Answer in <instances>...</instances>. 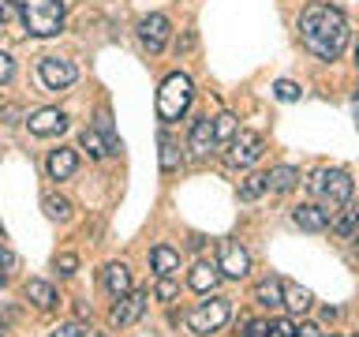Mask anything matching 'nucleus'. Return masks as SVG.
Returning <instances> with one entry per match:
<instances>
[{
  "label": "nucleus",
  "mask_w": 359,
  "mask_h": 337,
  "mask_svg": "<svg viewBox=\"0 0 359 337\" xmlns=\"http://www.w3.org/2000/svg\"><path fill=\"white\" fill-rule=\"evenodd\" d=\"M299 38L318 60H337L348 45V19L330 4H311L299 15Z\"/></svg>",
  "instance_id": "1"
},
{
  "label": "nucleus",
  "mask_w": 359,
  "mask_h": 337,
  "mask_svg": "<svg viewBox=\"0 0 359 337\" xmlns=\"http://www.w3.org/2000/svg\"><path fill=\"white\" fill-rule=\"evenodd\" d=\"M15 8L34 38H53L64 30V0H15Z\"/></svg>",
  "instance_id": "2"
},
{
  "label": "nucleus",
  "mask_w": 359,
  "mask_h": 337,
  "mask_svg": "<svg viewBox=\"0 0 359 337\" xmlns=\"http://www.w3.org/2000/svg\"><path fill=\"white\" fill-rule=\"evenodd\" d=\"M191 98H195L191 79H187L184 72H172V75L161 83V90H157V117H161V124H176V120L187 112Z\"/></svg>",
  "instance_id": "3"
},
{
  "label": "nucleus",
  "mask_w": 359,
  "mask_h": 337,
  "mask_svg": "<svg viewBox=\"0 0 359 337\" xmlns=\"http://www.w3.org/2000/svg\"><path fill=\"white\" fill-rule=\"evenodd\" d=\"M311 191H314V199H318V206L325 213H333L337 206L348 202V195H352V176H348L344 168H322V173L311 180Z\"/></svg>",
  "instance_id": "4"
},
{
  "label": "nucleus",
  "mask_w": 359,
  "mask_h": 337,
  "mask_svg": "<svg viewBox=\"0 0 359 337\" xmlns=\"http://www.w3.org/2000/svg\"><path fill=\"white\" fill-rule=\"evenodd\" d=\"M232 319V303L213 296V300H202L195 311H191V330L195 333H217L224 330V322Z\"/></svg>",
  "instance_id": "5"
},
{
  "label": "nucleus",
  "mask_w": 359,
  "mask_h": 337,
  "mask_svg": "<svg viewBox=\"0 0 359 337\" xmlns=\"http://www.w3.org/2000/svg\"><path fill=\"white\" fill-rule=\"evenodd\" d=\"M262 150H266V139L258 131H236V139L229 143V165L247 168L262 157Z\"/></svg>",
  "instance_id": "6"
},
{
  "label": "nucleus",
  "mask_w": 359,
  "mask_h": 337,
  "mask_svg": "<svg viewBox=\"0 0 359 337\" xmlns=\"http://www.w3.org/2000/svg\"><path fill=\"white\" fill-rule=\"evenodd\" d=\"M217 270H221V277H247L251 274V255L243 251L236 240H221L217 244Z\"/></svg>",
  "instance_id": "7"
},
{
  "label": "nucleus",
  "mask_w": 359,
  "mask_h": 337,
  "mask_svg": "<svg viewBox=\"0 0 359 337\" xmlns=\"http://www.w3.org/2000/svg\"><path fill=\"white\" fill-rule=\"evenodd\" d=\"M38 75H41V83L49 86V90H67L75 83V64L72 60H60V56H45V60L38 64Z\"/></svg>",
  "instance_id": "8"
},
{
  "label": "nucleus",
  "mask_w": 359,
  "mask_h": 337,
  "mask_svg": "<svg viewBox=\"0 0 359 337\" xmlns=\"http://www.w3.org/2000/svg\"><path fill=\"white\" fill-rule=\"evenodd\" d=\"M146 292H123V296H116V303H112V311H109V322L112 326H131V322H139L142 319V311H146Z\"/></svg>",
  "instance_id": "9"
},
{
  "label": "nucleus",
  "mask_w": 359,
  "mask_h": 337,
  "mask_svg": "<svg viewBox=\"0 0 359 337\" xmlns=\"http://www.w3.org/2000/svg\"><path fill=\"white\" fill-rule=\"evenodd\" d=\"M168 19L165 15H146L142 22H139V41L146 45L150 53H161L165 45H168Z\"/></svg>",
  "instance_id": "10"
},
{
  "label": "nucleus",
  "mask_w": 359,
  "mask_h": 337,
  "mask_svg": "<svg viewBox=\"0 0 359 337\" xmlns=\"http://www.w3.org/2000/svg\"><path fill=\"white\" fill-rule=\"evenodd\" d=\"M27 128H30V135H41V139H49V135H64V128H67V117L60 109H38L34 117L27 120Z\"/></svg>",
  "instance_id": "11"
},
{
  "label": "nucleus",
  "mask_w": 359,
  "mask_h": 337,
  "mask_svg": "<svg viewBox=\"0 0 359 337\" xmlns=\"http://www.w3.org/2000/svg\"><path fill=\"white\" fill-rule=\"evenodd\" d=\"M187 146H191V154H198V157H210L213 150H217V135H213V120L210 117H202V120L191 124Z\"/></svg>",
  "instance_id": "12"
},
{
  "label": "nucleus",
  "mask_w": 359,
  "mask_h": 337,
  "mask_svg": "<svg viewBox=\"0 0 359 337\" xmlns=\"http://www.w3.org/2000/svg\"><path fill=\"white\" fill-rule=\"evenodd\" d=\"M292 221H296L303 232H322V229H330V213H325L322 206H296V210H292Z\"/></svg>",
  "instance_id": "13"
},
{
  "label": "nucleus",
  "mask_w": 359,
  "mask_h": 337,
  "mask_svg": "<svg viewBox=\"0 0 359 337\" xmlns=\"http://www.w3.org/2000/svg\"><path fill=\"white\" fill-rule=\"evenodd\" d=\"M75 165H79V157H75V150H67V146L53 150V154H49V161H45V168H49V176H53V180L75 176Z\"/></svg>",
  "instance_id": "14"
},
{
  "label": "nucleus",
  "mask_w": 359,
  "mask_h": 337,
  "mask_svg": "<svg viewBox=\"0 0 359 337\" xmlns=\"http://www.w3.org/2000/svg\"><path fill=\"white\" fill-rule=\"evenodd\" d=\"M266 180V191H277V195H285V191H292L299 184V173L292 165H277V168H269V173H262Z\"/></svg>",
  "instance_id": "15"
},
{
  "label": "nucleus",
  "mask_w": 359,
  "mask_h": 337,
  "mask_svg": "<svg viewBox=\"0 0 359 337\" xmlns=\"http://www.w3.org/2000/svg\"><path fill=\"white\" fill-rule=\"evenodd\" d=\"M101 285H105L112 296H123V292H131V270L123 263H109L105 274H101Z\"/></svg>",
  "instance_id": "16"
},
{
  "label": "nucleus",
  "mask_w": 359,
  "mask_h": 337,
  "mask_svg": "<svg viewBox=\"0 0 359 337\" xmlns=\"http://www.w3.org/2000/svg\"><path fill=\"white\" fill-rule=\"evenodd\" d=\"M150 266H154V274H157V277H172L176 270H180V255L172 251V247L157 244L154 251H150Z\"/></svg>",
  "instance_id": "17"
},
{
  "label": "nucleus",
  "mask_w": 359,
  "mask_h": 337,
  "mask_svg": "<svg viewBox=\"0 0 359 337\" xmlns=\"http://www.w3.org/2000/svg\"><path fill=\"white\" fill-rule=\"evenodd\" d=\"M280 292H285V281H280V277H262L255 285V300L262 303V308H280V303H285V300H280Z\"/></svg>",
  "instance_id": "18"
},
{
  "label": "nucleus",
  "mask_w": 359,
  "mask_h": 337,
  "mask_svg": "<svg viewBox=\"0 0 359 337\" xmlns=\"http://www.w3.org/2000/svg\"><path fill=\"white\" fill-rule=\"evenodd\" d=\"M191 289L195 292H213L217 289V281H221V270L217 266H210V263H198L195 270H191Z\"/></svg>",
  "instance_id": "19"
},
{
  "label": "nucleus",
  "mask_w": 359,
  "mask_h": 337,
  "mask_svg": "<svg viewBox=\"0 0 359 337\" xmlns=\"http://www.w3.org/2000/svg\"><path fill=\"white\" fill-rule=\"evenodd\" d=\"M27 300L34 303V308H41V311H49L53 303H56V292H53V285L49 281H27Z\"/></svg>",
  "instance_id": "20"
},
{
  "label": "nucleus",
  "mask_w": 359,
  "mask_h": 337,
  "mask_svg": "<svg viewBox=\"0 0 359 337\" xmlns=\"http://www.w3.org/2000/svg\"><path fill=\"white\" fill-rule=\"evenodd\" d=\"M280 300L292 308V315H303V311H311V303H314V296H311V289H303V285H285V292H280Z\"/></svg>",
  "instance_id": "21"
},
{
  "label": "nucleus",
  "mask_w": 359,
  "mask_h": 337,
  "mask_svg": "<svg viewBox=\"0 0 359 337\" xmlns=\"http://www.w3.org/2000/svg\"><path fill=\"white\" fill-rule=\"evenodd\" d=\"M359 229V202H344V213L333 221V232L337 236H352Z\"/></svg>",
  "instance_id": "22"
},
{
  "label": "nucleus",
  "mask_w": 359,
  "mask_h": 337,
  "mask_svg": "<svg viewBox=\"0 0 359 337\" xmlns=\"http://www.w3.org/2000/svg\"><path fill=\"white\" fill-rule=\"evenodd\" d=\"M79 143H83V150H86L90 157H94V161H97V157H105V154H109V143L101 139V131H97V128H86V131H83V139H79Z\"/></svg>",
  "instance_id": "23"
},
{
  "label": "nucleus",
  "mask_w": 359,
  "mask_h": 337,
  "mask_svg": "<svg viewBox=\"0 0 359 337\" xmlns=\"http://www.w3.org/2000/svg\"><path fill=\"white\" fill-rule=\"evenodd\" d=\"M213 135H217V146H229L236 139V117L232 112H221V117L213 120Z\"/></svg>",
  "instance_id": "24"
},
{
  "label": "nucleus",
  "mask_w": 359,
  "mask_h": 337,
  "mask_svg": "<svg viewBox=\"0 0 359 337\" xmlns=\"http://www.w3.org/2000/svg\"><path fill=\"white\" fill-rule=\"evenodd\" d=\"M180 161H184V157H180V146L165 135V139H161V173H176Z\"/></svg>",
  "instance_id": "25"
},
{
  "label": "nucleus",
  "mask_w": 359,
  "mask_h": 337,
  "mask_svg": "<svg viewBox=\"0 0 359 337\" xmlns=\"http://www.w3.org/2000/svg\"><path fill=\"white\" fill-rule=\"evenodd\" d=\"M45 213H49L53 221H67V218H72V202L60 199V195H49V199H45Z\"/></svg>",
  "instance_id": "26"
},
{
  "label": "nucleus",
  "mask_w": 359,
  "mask_h": 337,
  "mask_svg": "<svg viewBox=\"0 0 359 337\" xmlns=\"http://www.w3.org/2000/svg\"><path fill=\"white\" fill-rule=\"evenodd\" d=\"M266 191V180H262V173H251V176H243V184H240V199H258Z\"/></svg>",
  "instance_id": "27"
},
{
  "label": "nucleus",
  "mask_w": 359,
  "mask_h": 337,
  "mask_svg": "<svg viewBox=\"0 0 359 337\" xmlns=\"http://www.w3.org/2000/svg\"><path fill=\"white\" fill-rule=\"evenodd\" d=\"M273 94H277L280 101H299V98H303V90L292 83V79H277V83H273Z\"/></svg>",
  "instance_id": "28"
},
{
  "label": "nucleus",
  "mask_w": 359,
  "mask_h": 337,
  "mask_svg": "<svg viewBox=\"0 0 359 337\" xmlns=\"http://www.w3.org/2000/svg\"><path fill=\"white\" fill-rule=\"evenodd\" d=\"M266 337H296V326L288 319H277L273 326H266Z\"/></svg>",
  "instance_id": "29"
},
{
  "label": "nucleus",
  "mask_w": 359,
  "mask_h": 337,
  "mask_svg": "<svg viewBox=\"0 0 359 337\" xmlns=\"http://www.w3.org/2000/svg\"><path fill=\"white\" fill-rule=\"evenodd\" d=\"M176 292H180V289H176V281H168V277H161V281H157V289H154V296L168 303V300H176Z\"/></svg>",
  "instance_id": "30"
},
{
  "label": "nucleus",
  "mask_w": 359,
  "mask_h": 337,
  "mask_svg": "<svg viewBox=\"0 0 359 337\" xmlns=\"http://www.w3.org/2000/svg\"><path fill=\"white\" fill-rule=\"evenodd\" d=\"M56 270H60L64 277H72L75 270H79V258L72 255V251H64V255H56Z\"/></svg>",
  "instance_id": "31"
},
{
  "label": "nucleus",
  "mask_w": 359,
  "mask_h": 337,
  "mask_svg": "<svg viewBox=\"0 0 359 337\" xmlns=\"http://www.w3.org/2000/svg\"><path fill=\"white\" fill-rule=\"evenodd\" d=\"M11 75H15V60H11L8 53H0V86L11 83Z\"/></svg>",
  "instance_id": "32"
},
{
  "label": "nucleus",
  "mask_w": 359,
  "mask_h": 337,
  "mask_svg": "<svg viewBox=\"0 0 359 337\" xmlns=\"http://www.w3.org/2000/svg\"><path fill=\"white\" fill-rule=\"evenodd\" d=\"M243 337H266V322L251 319V322H247V330H243Z\"/></svg>",
  "instance_id": "33"
},
{
  "label": "nucleus",
  "mask_w": 359,
  "mask_h": 337,
  "mask_svg": "<svg viewBox=\"0 0 359 337\" xmlns=\"http://www.w3.org/2000/svg\"><path fill=\"white\" fill-rule=\"evenodd\" d=\"M296 337H322V326H314V322H303L299 330H296Z\"/></svg>",
  "instance_id": "34"
},
{
  "label": "nucleus",
  "mask_w": 359,
  "mask_h": 337,
  "mask_svg": "<svg viewBox=\"0 0 359 337\" xmlns=\"http://www.w3.org/2000/svg\"><path fill=\"white\" fill-rule=\"evenodd\" d=\"M53 337H79V326L64 322V326H56V330H53Z\"/></svg>",
  "instance_id": "35"
},
{
  "label": "nucleus",
  "mask_w": 359,
  "mask_h": 337,
  "mask_svg": "<svg viewBox=\"0 0 359 337\" xmlns=\"http://www.w3.org/2000/svg\"><path fill=\"white\" fill-rule=\"evenodd\" d=\"M11 266H15V255H11L8 247L0 244V270H11Z\"/></svg>",
  "instance_id": "36"
},
{
  "label": "nucleus",
  "mask_w": 359,
  "mask_h": 337,
  "mask_svg": "<svg viewBox=\"0 0 359 337\" xmlns=\"http://www.w3.org/2000/svg\"><path fill=\"white\" fill-rule=\"evenodd\" d=\"M15 117H19L15 105H4V109H0V120H4V124H15Z\"/></svg>",
  "instance_id": "37"
},
{
  "label": "nucleus",
  "mask_w": 359,
  "mask_h": 337,
  "mask_svg": "<svg viewBox=\"0 0 359 337\" xmlns=\"http://www.w3.org/2000/svg\"><path fill=\"white\" fill-rule=\"evenodd\" d=\"M11 19V4H8V0H0V22H8Z\"/></svg>",
  "instance_id": "38"
},
{
  "label": "nucleus",
  "mask_w": 359,
  "mask_h": 337,
  "mask_svg": "<svg viewBox=\"0 0 359 337\" xmlns=\"http://www.w3.org/2000/svg\"><path fill=\"white\" fill-rule=\"evenodd\" d=\"M79 337H101V333H94V330H79Z\"/></svg>",
  "instance_id": "39"
},
{
  "label": "nucleus",
  "mask_w": 359,
  "mask_h": 337,
  "mask_svg": "<svg viewBox=\"0 0 359 337\" xmlns=\"http://www.w3.org/2000/svg\"><path fill=\"white\" fill-rule=\"evenodd\" d=\"M0 289H4V270H0Z\"/></svg>",
  "instance_id": "40"
},
{
  "label": "nucleus",
  "mask_w": 359,
  "mask_h": 337,
  "mask_svg": "<svg viewBox=\"0 0 359 337\" xmlns=\"http://www.w3.org/2000/svg\"><path fill=\"white\" fill-rule=\"evenodd\" d=\"M355 64H359V45H355Z\"/></svg>",
  "instance_id": "41"
},
{
  "label": "nucleus",
  "mask_w": 359,
  "mask_h": 337,
  "mask_svg": "<svg viewBox=\"0 0 359 337\" xmlns=\"http://www.w3.org/2000/svg\"><path fill=\"white\" fill-rule=\"evenodd\" d=\"M355 128H359V112H355Z\"/></svg>",
  "instance_id": "42"
},
{
  "label": "nucleus",
  "mask_w": 359,
  "mask_h": 337,
  "mask_svg": "<svg viewBox=\"0 0 359 337\" xmlns=\"http://www.w3.org/2000/svg\"><path fill=\"white\" fill-rule=\"evenodd\" d=\"M355 101H359V86H355Z\"/></svg>",
  "instance_id": "43"
},
{
  "label": "nucleus",
  "mask_w": 359,
  "mask_h": 337,
  "mask_svg": "<svg viewBox=\"0 0 359 337\" xmlns=\"http://www.w3.org/2000/svg\"><path fill=\"white\" fill-rule=\"evenodd\" d=\"M0 333H4V322H0Z\"/></svg>",
  "instance_id": "44"
},
{
  "label": "nucleus",
  "mask_w": 359,
  "mask_h": 337,
  "mask_svg": "<svg viewBox=\"0 0 359 337\" xmlns=\"http://www.w3.org/2000/svg\"><path fill=\"white\" fill-rule=\"evenodd\" d=\"M330 337H341V333H330Z\"/></svg>",
  "instance_id": "45"
},
{
  "label": "nucleus",
  "mask_w": 359,
  "mask_h": 337,
  "mask_svg": "<svg viewBox=\"0 0 359 337\" xmlns=\"http://www.w3.org/2000/svg\"><path fill=\"white\" fill-rule=\"evenodd\" d=\"M0 236H4V229H0Z\"/></svg>",
  "instance_id": "46"
}]
</instances>
